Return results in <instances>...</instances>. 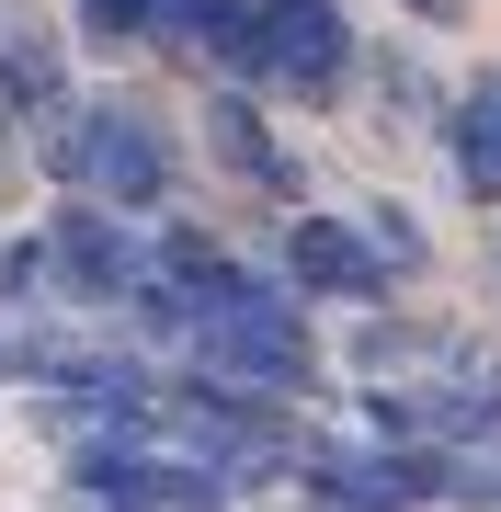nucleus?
Returning a JSON list of instances; mask_svg holds the SVG:
<instances>
[{
  "label": "nucleus",
  "instance_id": "nucleus-1",
  "mask_svg": "<svg viewBox=\"0 0 501 512\" xmlns=\"http://www.w3.org/2000/svg\"><path fill=\"white\" fill-rule=\"evenodd\" d=\"M35 171H46L57 194H80V205L137 217V228H160V217H171V183H183L171 137L149 126V114H126V103H69V114L35 137Z\"/></svg>",
  "mask_w": 501,
  "mask_h": 512
},
{
  "label": "nucleus",
  "instance_id": "nucleus-2",
  "mask_svg": "<svg viewBox=\"0 0 501 512\" xmlns=\"http://www.w3.org/2000/svg\"><path fill=\"white\" fill-rule=\"evenodd\" d=\"M194 365H217V376H251V387H297L319 376V308L308 296H285L274 274H262L251 296H228V308H205V342H194Z\"/></svg>",
  "mask_w": 501,
  "mask_h": 512
},
{
  "label": "nucleus",
  "instance_id": "nucleus-3",
  "mask_svg": "<svg viewBox=\"0 0 501 512\" xmlns=\"http://www.w3.org/2000/svg\"><path fill=\"white\" fill-rule=\"evenodd\" d=\"M410 274V262L388 251L376 228H353V217H285V239H274V285L285 296H308V308H388V285Z\"/></svg>",
  "mask_w": 501,
  "mask_h": 512
},
{
  "label": "nucleus",
  "instance_id": "nucleus-4",
  "mask_svg": "<svg viewBox=\"0 0 501 512\" xmlns=\"http://www.w3.org/2000/svg\"><path fill=\"white\" fill-rule=\"evenodd\" d=\"M46 251H57V296H69V308H126V296L160 274L149 228H137V217H114V205H80V194H57Z\"/></svg>",
  "mask_w": 501,
  "mask_h": 512
},
{
  "label": "nucleus",
  "instance_id": "nucleus-5",
  "mask_svg": "<svg viewBox=\"0 0 501 512\" xmlns=\"http://www.w3.org/2000/svg\"><path fill=\"white\" fill-rule=\"evenodd\" d=\"M160 46H194L228 92H274V0H171Z\"/></svg>",
  "mask_w": 501,
  "mask_h": 512
},
{
  "label": "nucleus",
  "instance_id": "nucleus-6",
  "mask_svg": "<svg viewBox=\"0 0 501 512\" xmlns=\"http://www.w3.org/2000/svg\"><path fill=\"white\" fill-rule=\"evenodd\" d=\"M297 512H422V501L399 490V467L376 456V444H331L319 433L297 456Z\"/></svg>",
  "mask_w": 501,
  "mask_h": 512
},
{
  "label": "nucleus",
  "instance_id": "nucleus-7",
  "mask_svg": "<svg viewBox=\"0 0 501 512\" xmlns=\"http://www.w3.org/2000/svg\"><path fill=\"white\" fill-rule=\"evenodd\" d=\"M69 57L46 35H23V23H0V137H46L57 114H69Z\"/></svg>",
  "mask_w": 501,
  "mask_h": 512
},
{
  "label": "nucleus",
  "instance_id": "nucleus-8",
  "mask_svg": "<svg viewBox=\"0 0 501 512\" xmlns=\"http://www.w3.org/2000/svg\"><path fill=\"white\" fill-rule=\"evenodd\" d=\"M149 251H160V285H183L194 308H228V296H251V285H262V274H251V262L228 251V239L205 228V217H183V205H171V217L149 228Z\"/></svg>",
  "mask_w": 501,
  "mask_h": 512
},
{
  "label": "nucleus",
  "instance_id": "nucleus-9",
  "mask_svg": "<svg viewBox=\"0 0 501 512\" xmlns=\"http://www.w3.org/2000/svg\"><path fill=\"white\" fill-rule=\"evenodd\" d=\"M205 148H217L240 183H262V194H285V148H274V114H262V92H205Z\"/></svg>",
  "mask_w": 501,
  "mask_h": 512
},
{
  "label": "nucleus",
  "instance_id": "nucleus-10",
  "mask_svg": "<svg viewBox=\"0 0 501 512\" xmlns=\"http://www.w3.org/2000/svg\"><path fill=\"white\" fill-rule=\"evenodd\" d=\"M445 160H456V183L479 205H501V69L467 80V92L445 103Z\"/></svg>",
  "mask_w": 501,
  "mask_h": 512
},
{
  "label": "nucleus",
  "instance_id": "nucleus-11",
  "mask_svg": "<svg viewBox=\"0 0 501 512\" xmlns=\"http://www.w3.org/2000/svg\"><path fill=\"white\" fill-rule=\"evenodd\" d=\"M69 12H80V46H103V57L171 35V0H69Z\"/></svg>",
  "mask_w": 501,
  "mask_h": 512
},
{
  "label": "nucleus",
  "instance_id": "nucleus-12",
  "mask_svg": "<svg viewBox=\"0 0 501 512\" xmlns=\"http://www.w3.org/2000/svg\"><path fill=\"white\" fill-rule=\"evenodd\" d=\"M35 296H57V251H46V228H12L0 239V319L35 308Z\"/></svg>",
  "mask_w": 501,
  "mask_h": 512
},
{
  "label": "nucleus",
  "instance_id": "nucleus-13",
  "mask_svg": "<svg viewBox=\"0 0 501 512\" xmlns=\"http://www.w3.org/2000/svg\"><path fill=\"white\" fill-rule=\"evenodd\" d=\"M399 12H410V23H456L467 0H399Z\"/></svg>",
  "mask_w": 501,
  "mask_h": 512
}]
</instances>
